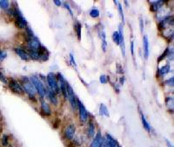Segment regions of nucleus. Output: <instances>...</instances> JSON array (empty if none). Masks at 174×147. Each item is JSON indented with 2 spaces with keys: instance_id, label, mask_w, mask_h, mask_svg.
<instances>
[{
  "instance_id": "13",
  "label": "nucleus",
  "mask_w": 174,
  "mask_h": 147,
  "mask_svg": "<svg viewBox=\"0 0 174 147\" xmlns=\"http://www.w3.org/2000/svg\"><path fill=\"white\" fill-rule=\"evenodd\" d=\"M38 54H39V59L43 60V61L48 60V59H49V52H48V51H47V49L45 48V46L41 45L39 49L38 50Z\"/></svg>"
},
{
  "instance_id": "26",
  "label": "nucleus",
  "mask_w": 174,
  "mask_h": 147,
  "mask_svg": "<svg viewBox=\"0 0 174 147\" xmlns=\"http://www.w3.org/2000/svg\"><path fill=\"white\" fill-rule=\"evenodd\" d=\"M112 39L117 45H119V35L118 31H114L112 34Z\"/></svg>"
},
{
  "instance_id": "5",
  "label": "nucleus",
  "mask_w": 174,
  "mask_h": 147,
  "mask_svg": "<svg viewBox=\"0 0 174 147\" xmlns=\"http://www.w3.org/2000/svg\"><path fill=\"white\" fill-rule=\"evenodd\" d=\"M78 109H79V120L81 123H86L88 121V112L86 111L85 105L83 103L80 101L79 99H78Z\"/></svg>"
},
{
  "instance_id": "9",
  "label": "nucleus",
  "mask_w": 174,
  "mask_h": 147,
  "mask_svg": "<svg viewBox=\"0 0 174 147\" xmlns=\"http://www.w3.org/2000/svg\"><path fill=\"white\" fill-rule=\"evenodd\" d=\"M104 137L102 136V133L100 131H99L98 133H96V135L93 137L92 141L90 144L89 147H101L102 144L104 142Z\"/></svg>"
},
{
  "instance_id": "35",
  "label": "nucleus",
  "mask_w": 174,
  "mask_h": 147,
  "mask_svg": "<svg viewBox=\"0 0 174 147\" xmlns=\"http://www.w3.org/2000/svg\"><path fill=\"white\" fill-rule=\"evenodd\" d=\"M139 26H140V31H141V32H143V31H144V20L142 19V18L139 19Z\"/></svg>"
},
{
  "instance_id": "34",
  "label": "nucleus",
  "mask_w": 174,
  "mask_h": 147,
  "mask_svg": "<svg viewBox=\"0 0 174 147\" xmlns=\"http://www.w3.org/2000/svg\"><path fill=\"white\" fill-rule=\"evenodd\" d=\"M70 59H71V62L72 65L75 66V67H77V64H76V61H75L74 57H73V55H72L71 53L70 54Z\"/></svg>"
},
{
  "instance_id": "28",
  "label": "nucleus",
  "mask_w": 174,
  "mask_h": 147,
  "mask_svg": "<svg viewBox=\"0 0 174 147\" xmlns=\"http://www.w3.org/2000/svg\"><path fill=\"white\" fill-rule=\"evenodd\" d=\"M75 29H76V32H77L78 39H81V24L77 23V24L75 25Z\"/></svg>"
},
{
  "instance_id": "14",
  "label": "nucleus",
  "mask_w": 174,
  "mask_h": 147,
  "mask_svg": "<svg viewBox=\"0 0 174 147\" xmlns=\"http://www.w3.org/2000/svg\"><path fill=\"white\" fill-rule=\"evenodd\" d=\"M46 96L49 98L51 103L53 105H55V106H58V104H59V99L57 98V94L53 92L52 91L49 90V91H46Z\"/></svg>"
},
{
  "instance_id": "10",
  "label": "nucleus",
  "mask_w": 174,
  "mask_h": 147,
  "mask_svg": "<svg viewBox=\"0 0 174 147\" xmlns=\"http://www.w3.org/2000/svg\"><path fill=\"white\" fill-rule=\"evenodd\" d=\"M119 31H118L119 35V46L123 56H125V44H124V28H123V25H119Z\"/></svg>"
},
{
  "instance_id": "1",
  "label": "nucleus",
  "mask_w": 174,
  "mask_h": 147,
  "mask_svg": "<svg viewBox=\"0 0 174 147\" xmlns=\"http://www.w3.org/2000/svg\"><path fill=\"white\" fill-rule=\"evenodd\" d=\"M30 81L31 84H33L36 92H38V94L39 95V97L41 98H44L46 96V88L45 87L43 82L41 81V79H39V77L33 75L30 78Z\"/></svg>"
},
{
  "instance_id": "30",
  "label": "nucleus",
  "mask_w": 174,
  "mask_h": 147,
  "mask_svg": "<svg viewBox=\"0 0 174 147\" xmlns=\"http://www.w3.org/2000/svg\"><path fill=\"white\" fill-rule=\"evenodd\" d=\"M0 81L3 82L4 84H8V80L6 79V77H5L4 73L1 72V71H0Z\"/></svg>"
},
{
  "instance_id": "11",
  "label": "nucleus",
  "mask_w": 174,
  "mask_h": 147,
  "mask_svg": "<svg viewBox=\"0 0 174 147\" xmlns=\"http://www.w3.org/2000/svg\"><path fill=\"white\" fill-rule=\"evenodd\" d=\"M40 111H41V113H42L44 116H46V117L51 116V113H52L50 105L46 103L45 101H42V102H41V104H40Z\"/></svg>"
},
{
  "instance_id": "42",
  "label": "nucleus",
  "mask_w": 174,
  "mask_h": 147,
  "mask_svg": "<svg viewBox=\"0 0 174 147\" xmlns=\"http://www.w3.org/2000/svg\"><path fill=\"white\" fill-rule=\"evenodd\" d=\"M119 147H120V146H119Z\"/></svg>"
},
{
  "instance_id": "4",
  "label": "nucleus",
  "mask_w": 174,
  "mask_h": 147,
  "mask_svg": "<svg viewBox=\"0 0 174 147\" xmlns=\"http://www.w3.org/2000/svg\"><path fill=\"white\" fill-rule=\"evenodd\" d=\"M22 86L24 88V92L28 95V97H29L30 100H36V93H37V92L35 90L33 84L30 81V79L28 81L25 82V83H23Z\"/></svg>"
},
{
  "instance_id": "8",
  "label": "nucleus",
  "mask_w": 174,
  "mask_h": 147,
  "mask_svg": "<svg viewBox=\"0 0 174 147\" xmlns=\"http://www.w3.org/2000/svg\"><path fill=\"white\" fill-rule=\"evenodd\" d=\"M75 134H76V126L73 124L68 125L64 130V137L65 139H67L69 141L74 138Z\"/></svg>"
},
{
  "instance_id": "38",
  "label": "nucleus",
  "mask_w": 174,
  "mask_h": 147,
  "mask_svg": "<svg viewBox=\"0 0 174 147\" xmlns=\"http://www.w3.org/2000/svg\"><path fill=\"white\" fill-rule=\"evenodd\" d=\"M53 3H54V5H56V6H60V5H62L61 1H59V0H54Z\"/></svg>"
},
{
  "instance_id": "19",
  "label": "nucleus",
  "mask_w": 174,
  "mask_h": 147,
  "mask_svg": "<svg viewBox=\"0 0 174 147\" xmlns=\"http://www.w3.org/2000/svg\"><path fill=\"white\" fill-rule=\"evenodd\" d=\"M29 58L34 60H39V54L38 51H32V50H27L26 51Z\"/></svg>"
},
{
  "instance_id": "7",
  "label": "nucleus",
  "mask_w": 174,
  "mask_h": 147,
  "mask_svg": "<svg viewBox=\"0 0 174 147\" xmlns=\"http://www.w3.org/2000/svg\"><path fill=\"white\" fill-rule=\"evenodd\" d=\"M26 44H27L28 50H32V51H38L40 48V46H41L39 40L37 39L36 36L32 37V38H28L27 37Z\"/></svg>"
},
{
  "instance_id": "29",
  "label": "nucleus",
  "mask_w": 174,
  "mask_h": 147,
  "mask_svg": "<svg viewBox=\"0 0 174 147\" xmlns=\"http://www.w3.org/2000/svg\"><path fill=\"white\" fill-rule=\"evenodd\" d=\"M109 80V77H107L106 75H101L99 78V82L101 84H107Z\"/></svg>"
},
{
  "instance_id": "15",
  "label": "nucleus",
  "mask_w": 174,
  "mask_h": 147,
  "mask_svg": "<svg viewBox=\"0 0 174 147\" xmlns=\"http://www.w3.org/2000/svg\"><path fill=\"white\" fill-rule=\"evenodd\" d=\"M96 135V129H95V125L92 121H90L87 127V136L89 138H93Z\"/></svg>"
},
{
  "instance_id": "3",
  "label": "nucleus",
  "mask_w": 174,
  "mask_h": 147,
  "mask_svg": "<svg viewBox=\"0 0 174 147\" xmlns=\"http://www.w3.org/2000/svg\"><path fill=\"white\" fill-rule=\"evenodd\" d=\"M67 99L69 100L71 109L73 111H76L78 109V98L75 96L74 91H73L72 87L68 83H67Z\"/></svg>"
},
{
  "instance_id": "22",
  "label": "nucleus",
  "mask_w": 174,
  "mask_h": 147,
  "mask_svg": "<svg viewBox=\"0 0 174 147\" xmlns=\"http://www.w3.org/2000/svg\"><path fill=\"white\" fill-rule=\"evenodd\" d=\"M162 5H163V1H155V2H152V5H151V10L152 11H157Z\"/></svg>"
},
{
  "instance_id": "31",
  "label": "nucleus",
  "mask_w": 174,
  "mask_h": 147,
  "mask_svg": "<svg viewBox=\"0 0 174 147\" xmlns=\"http://www.w3.org/2000/svg\"><path fill=\"white\" fill-rule=\"evenodd\" d=\"M7 57V52L5 51H1L0 50V61H3L5 58Z\"/></svg>"
},
{
  "instance_id": "24",
  "label": "nucleus",
  "mask_w": 174,
  "mask_h": 147,
  "mask_svg": "<svg viewBox=\"0 0 174 147\" xmlns=\"http://www.w3.org/2000/svg\"><path fill=\"white\" fill-rule=\"evenodd\" d=\"M0 7L4 10H8L10 7V2L7 0H1L0 1Z\"/></svg>"
},
{
  "instance_id": "18",
  "label": "nucleus",
  "mask_w": 174,
  "mask_h": 147,
  "mask_svg": "<svg viewBox=\"0 0 174 147\" xmlns=\"http://www.w3.org/2000/svg\"><path fill=\"white\" fill-rule=\"evenodd\" d=\"M99 114L101 116H104V117H109V111H108V108L107 106L104 104H101L99 106Z\"/></svg>"
},
{
  "instance_id": "40",
  "label": "nucleus",
  "mask_w": 174,
  "mask_h": 147,
  "mask_svg": "<svg viewBox=\"0 0 174 147\" xmlns=\"http://www.w3.org/2000/svg\"><path fill=\"white\" fill-rule=\"evenodd\" d=\"M124 82V78L123 77V78H121V79H120V84H123Z\"/></svg>"
},
{
  "instance_id": "21",
  "label": "nucleus",
  "mask_w": 174,
  "mask_h": 147,
  "mask_svg": "<svg viewBox=\"0 0 174 147\" xmlns=\"http://www.w3.org/2000/svg\"><path fill=\"white\" fill-rule=\"evenodd\" d=\"M170 71V65L169 64H166V65H164L163 67H161V68L159 70V76H161V77H164L165 76L166 74L168 73Z\"/></svg>"
},
{
  "instance_id": "2",
  "label": "nucleus",
  "mask_w": 174,
  "mask_h": 147,
  "mask_svg": "<svg viewBox=\"0 0 174 147\" xmlns=\"http://www.w3.org/2000/svg\"><path fill=\"white\" fill-rule=\"evenodd\" d=\"M46 81L51 91H52L56 94L59 93V81H58L56 74L53 72H49L46 76Z\"/></svg>"
},
{
  "instance_id": "20",
  "label": "nucleus",
  "mask_w": 174,
  "mask_h": 147,
  "mask_svg": "<svg viewBox=\"0 0 174 147\" xmlns=\"http://www.w3.org/2000/svg\"><path fill=\"white\" fill-rule=\"evenodd\" d=\"M141 120H142V124H143V127H144L147 132H149L150 133V132L152 131V127H151L149 123L147 122V120H146V118H145V117H144L143 113H141Z\"/></svg>"
},
{
  "instance_id": "33",
  "label": "nucleus",
  "mask_w": 174,
  "mask_h": 147,
  "mask_svg": "<svg viewBox=\"0 0 174 147\" xmlns=\"http://www.w3.org/2000/svg\"><path fill=\"white\" fill-rule=\"evenodd\" d=\"M106 47H107V43H106V40L105 39H102V48L104 51H106Z\"/></svg>"
},
{
  "instance_id": "23",
  "label": "nucleus",
  "mask_w": 174,
  "mask_h": 147,
  "mask_svg": "<svg viewBox=\"0 0 174 147\" xmlns=\"http://www.w3.org/2000/svg\"><path fill=\"white\" fill-rule=\"evenodd\" d=\"M9 143H10V137L7 134H3L2 138H1V144L4 147H7L9 145Z\"/></svg>"
},
{
  "instance_id": "37",
  "label": "nucleus",
  "mask_w": 174,
  "mask_h": 147,
  "mask_svg": "<svg viewBox=\"0 0 174 147\" xmlns=\"http://www.w3.org/2000/svg\"><path fill=\"white\" fill-rule=\"evenodd\" d=\"M131 52H132V55H134V43L133 42L131 43Z\"/></svg>"
},
{
  "instance_id": "41",
  "label": "nucleus",
  "mask_w": 174,
  "mask_h": 147,
  "mask_svg": "<svg viewBox=\"0 0 174 147\" xmlns=\"http://www.w3.org/2000/svg\"><path fill=\"white\" fill-rule=\"evenodd\" d=\"M167 145H168V146H169V147H172V145L170 144L169 141H167Z\"/></svg>"
},
{
  "instance_id": "17",
  "label": "nucleus",
  "mask_w": 174,
  "mask_h": 147,
  "mask_svg": "<svg viewBox=\"0 0 174 147\" xmlns=\"http://www.w3.org/2000/svg\"><path fill=\"white\" fill-rule=\"evenodd\" d=\"M107 144H108V147H119V144L116 141V139L111 137L110 134H106V139Z\"/></svg>"
},
{
  "instance_id": "16",
  "label": "nucleus",
  "mask_w": 174,
  "mask_h": 147,
  "mask_svg": "<svg viewBox=\"0 0 174 147\" xmlns=\"http://www.w3.org/2000/svg\"><path fill=\"white\" fill-rule=\"evenodd\" d=\"M143 48H144V58L145 59H147L149 57V40L147 36H144L143 39Z\"/></svg>"
},
{
  "instance_id": "12",
  "label": "nucleus",
  "mask_w": 174,
  "mask_h": 147,
  "mask_svg": "<svg viewBox=\"0 0 174 147\" xmlns=\"http://www.w3.org/2000/svg\"><path fill=\"white\" fill-rule=\"evenodd\" d=\"M15 52L18 54V56H19L21 59H23V60H25V61H27V60H29L30 58H29V56H28V53H27V51H25L24 48H21V47H16L15 49Z\"/></svg>"
},
{
  "instance_id": "32",
  "label": "nucleus",
  "mask_w": 174,
  "mask_h": 147,
  "mask_svg": "<svg viewBox=\"0 0 174 147\" xmlns=\"http://www.w3.org/2000/svg\"><path fill=\"white\" fill-rule=\"evenodd\" d=\"M168 51H169V49L167 48V49L164 51V53H163V54H162V55H161V56H160V57H159V62H160V61H161L162 59H164V58L166 57V55H167V53H168Z\"/></svg>"
},
{
  "instance_id": "39",
  "label": "nucleus",
  "mask_w": 174,
  "mask_h": 147,
  "mask_svg": "<svg viewBox=\"0 0 174 147\" xmlns=\"http://www.w3.org/2000/svg\"><path fill=\"white\" fill-rule=\"evenodd\" d=\"M166 83H168V85H173V78H171V79L168 80V81H166Z\"/></svg>"
},
{
  "instance_id": "27",
  "label": "nucleus",
  "mask_w": 174,
  "mask_h": 147,
  "mask_svg": "<svg viewBox=\"0 0 174 147\" xmlns=\"http://www.w3.org/2000/svg\"><path fill=\"white\" fill-rule=\"evenodd\" d=\"M118 10H119V17L121 20H122V22L124 23V10H123V7H122V5L121 4H119L118 5Z\"/></svg>"
},
{
  "instance_id": "6",
  "label": "nucleus",
  "mask_w": 174,
  "mask_h": 147,
  "mask_svg": "<svg viewBox=\"0 0 174 147\" xmlns=\"http://www.w3.org/2000/svg\"><path fill=\"white\" fill-rule=\"evenodd\" d=\"M8 84H9V88H10V90L13 93L21 95V94H23L25 92L22 84L18 81L15 80V79H10Z\"/></svg>"
},
{
  "instance_id": "25",
  "label": "nucleus",
  "mask_w": 174,
  "mask_h": 147,
  "mask_svg": "<svg viewBox=\"0 0 174 147\" xmlns=\"http://www.w3.org/2000/svg\"><path fill=\"white\" fill-rule=\"evenodd\" d=\"M99 15H100L99 10H98V9H96V8H93V9H91V10H90V16H91V18H99Z\"/></svg>"
},
{
  "instance_id": "36",
  "label": "nucleus",
  "mask_w": 174,
  "mask_h": 147,
  "mask_svg": "<svg viewBox=\"0 0 174 147\" xmlns=\"http://www.w3.org/2000/svg\"><path fill=\"white\" fill-rule=\"evenodd\" d=\"M65 8H66V9L68 10V11H69L70 13H71V15L72 16V15H73V12H72V10H71V7H70V5H68V4H66V3H65Z\"/></svg>"
}]
</instances>
